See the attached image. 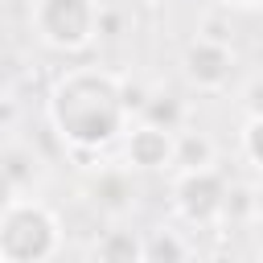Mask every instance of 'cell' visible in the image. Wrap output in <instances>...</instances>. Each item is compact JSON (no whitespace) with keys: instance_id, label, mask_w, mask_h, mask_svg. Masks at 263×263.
Listing matches in <instances>:
<instances>
[{"instance_id":"18","label":"cell","mask_w":263,"mask_h":263,"mask_svg":"<svg viewBox=\"0 0 263 263\" xmlns=\"http://www.w3.org/2000/svg\"><path fill=\"white\" fill-rule=\"evenodd\" d=\"M230 4H247V8H259L263 0H230Z\"/></svg>"},{"instance_id":"13","label":"cell","mask_w":263,"mask_h":263,"mask_svg":"<svg viewBox=\"0 0 263 263\" xmlns=\"http://www.w3.org/2000/svg\"><path fill=\"white\" fill-rule=\"evenodd\" d=\"M255 210H259V197H255L247 185H226V205H222V218L242 222V218H251Z\"/></svg>"},{"instance_id":"14","label":"cell","mask_w":263,"mask_h":263,"mask_svg":"<svg viewBox=\"0 0 263 263\" xmlns=\"http://www.w3.org/2000/svg\"><path fill=\"white\" fill-rule=\"evenodd\" d=\"M242 152H247L251 164L263 168V115H251L247 119V127H242Z\"/></svg>"},{"instance_id":"4","label":"cell","mask_w":263,"mask_h":263,"mask_svg":"<svg viewBox=\"0 0 263 263\" xmlns=\"http://www.w3.org/2000/svg\"><path fill=\"white\" fill-rule=\"evenodd\" d=\"M177 214L193 226H210L222 218V205H226V177L214 168V164H201V168H181L177 177Z\"/></svg>"},{"instance_id":"2","label":"cell","mask_w":263,"mask_h":263,"mask_svg":"<svg viewBox=\"0 0 263 263\" xmlns=\"http://www.w3.org/2000/svg\"><path fill=\"white\" fill-rule=\"evenodd\" d=\"M62 247V222L41 201H12L0 218V259L8 263H41L58 255Z\"/></svg>"},{"instance_id":"11","label":"cell","mask_w":263,"mask_h":263,"mask_svg":"<svg viewBox=\"0 0 263 263\" xmlns=\"http://www.w3.org/2000/svg\"><path fill=\"white\" fill-rule=\"evenodd\" d=\"M0 164H4V173L12 177V185L16 189H25V185H33V177H37V156L29 152V148H0Z\"/></svg>"},{"instance_id":"6","label":"cell","mask_w":263,"mask_h":263,"mask_svg":"<svg viewBox=\"0 0 263 263\" xmlns=\"http://www.w3.org/2000/svg\"><path fill=\"white\" fill-rule=\"evenodd\" d=\"M230 70H234L230 45H218V41L197 37V41L185 49V74H189V82H197V86H205V90L226 86V82H230Z\"/></svg>"},{"instance_id":"5","label":"cell","mask_w":263,"mask_h":263,"mask_svg":"<svg viewBox=\"0 0 263 263\" xmlns=\"http://www.w3.org/2000/svg\"><path fill=\"white\" fill-rule=\"evenodd\" d=\"M123 156H127L132 168H148V173H156V168H173V160H177V136H173V127L140 123V127L127 136Z\"/></svg>"},{"instance_id":"17","label":"cell","mask_w":263,"mask_h":263,"mask_svg":"<svg viewBox=\"0 0 263 263\" xmlns=\"http://www.w3.org/2000/svg\"><path fill=\"white\" fill-rule=\"evenodd\" d=\"M247 111H251V115H263V78L251 82V90H247Z\"/></svg>"},{"instance_id":"3","label":"cell","mask_w":263,"mask_h":263,"mask_svg":"<svg viewBox=\"0 0 263 263\" xmlns=\"http://www.w3.org/2000/svg\"><path fill=\"white\" fill-rule=\"evenodd\" d=\"M33 33L62 53L86 49L99 37V4L95 0H33Z\"/></svg>"},{"instance_id":"8","label":"cell","mask_w":263,"mask_h":263,"mask_svg":"<svg viewBox=\"0 0 263 263\" xmlns=\"http://www.w3.org/2000/svg\"><path fill=\"white\" fill-rule=\"evenodd\" d=\"M95 259H103V263H136V259H144V238H136L132 230H103L95 238Z\"/></svg>"},{"instance_id":"15","label":"cell","mask_w":263,"mask_h":263,"mask_svg":"<svg viewBox=\"0 0 263 263\" xmlns=\"http://www.w3.org/2000/svg\"><path fill=\"white\" fill-rule=\"evenodd\" d=\"M197 37H205V41H218V45H230V41H234V25H230L222 12H210V16L201 21Z\"/></svg>"},{"instance_id":"1","label":"cell","mask_w":263,"mask_h":263,"mask_svg":"<svg viewBox=\"0 0 263 263\" xmlns=\"http://www.w3.org/2000/svg\"><path fill=\"white\" fill-rule=\"evenodd\" d=\"M49 123L74 152L107 148L127 123L123 82L99 66L66 70L49 90Z\"/></svg>"},{"instance_id":"10","label":"cell","mask_w":263,"mask_h":263,"mask_svg":"<svg viewBox=\"0 0 263 263\" xmlns=\"http://www.w3.org/2000/svg\"><path fill=\"white\" fill-rule=\"evenodd\" d=\"M189 255H193V247L181 242L173 230H152L144 238V259H152V263H177V259H189Z\"/></svg>"},{"instance_id":"16","label":"cell","mask_w":263,"mask_h":263,"mask_svg":"<svg viewBox=\"0 0 263 263\" xmlns=\"http://www.w3.org/2000/svg\"><path fill=\"white\" fill-rule=\"evenodd\" d=\"M16 201V185H12V177L4 173V164H0V218L8 214V205Z\"/></svg>"},{"instance_id":"9","label":"cell","mask_w":263,"mask_h":263,"mask_svg":"<svg viewBox=\"0 0 263 263\" xmlns=\"http://www.w3.org/2000/svg\"><path fill=\"white\" fill-rule=\"evenodd\" d=\"M177 168H201V164H214V144L210 136L201 132H181L177 136Z\"/></svg>"},{"instance_id":"7","label":"cell","mask_w":263,"mask_h":263,"mask_svg":"<svg viewBox=\"0 0 263 263\" xmlns=\"http://www.w3.org/2000/svg\"><path fill=\"white\" fill-rule=\"evenodd\" d=\"M90 201L103 214H127L136 205V181L127 168H103L90 181Z\"/></svg>"},{"instance_id":"12","label":"cell","mask_w":263,"mask_h":263,"mask_svg":"<svg viewBox=\"0 0 263 263\" xmlns=\"http://www.w3.org/2000/svg\"><path fill=\"white\" fill-rule=\"evenodd\" d=\"M144 115H148V123H160V127H181V119H185V107H181V99H173V95H152L148 103H144Z\"/></svg>"}]
</instances>
